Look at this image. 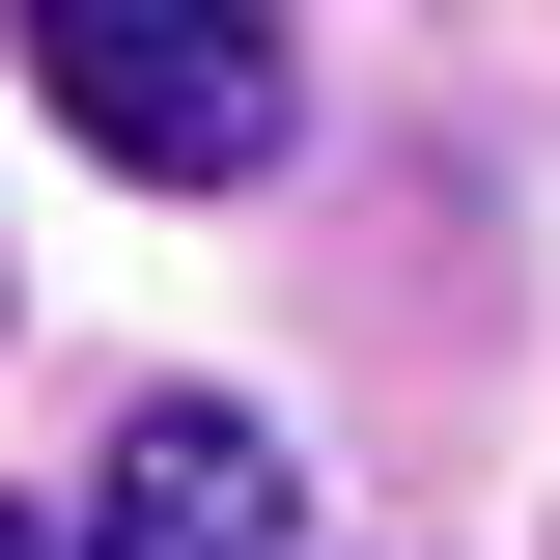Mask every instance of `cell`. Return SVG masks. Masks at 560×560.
<instances>
[{
    "mask_svg": "<svg viewBox=\"0 0 560 560\" xmlns=\"http://www.w3.org/2000/svg\"><path fill=\"white\" fill-rule=\"evenodd\" d=\"M0 560H57V533H28V504H0Z\"/></svg>",
    "mask_w": 560,
    "mask_h": 560,
    "instance_id": "cell-3",
    "label": "cell"
},
{
    "mask_svg": "<svg viewBox=\"0 0 560 560\" xmlns=\"http://www.w3.org/2000/svg\"><path fill=\"white\" fill-rule=\"evenodd\" d=\"M84 560H308V448L253 393H140L84 477Z\"/></svg>",
    "mask_w": 560,
    "mask_h": 560,
    "instance_id": "cell-2",
    "label": "cell"
},
{
    "mask_svg": "<svg viewBox=\"0 0 560 560\" xmlns=\"http://www.w3.org/2000/svg\"><path fill=\"white\" fill-rule=\"evenodd\" d=\"M28 113L140 197H224V168H280L308 57H280V0H28Z\"/></svg>",
    "mask_w": 560,
    "mask_h": 560,
    "instance_id": "cell-1",
    "label": "cell"
}]
</instances>
